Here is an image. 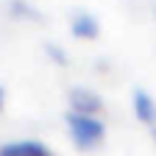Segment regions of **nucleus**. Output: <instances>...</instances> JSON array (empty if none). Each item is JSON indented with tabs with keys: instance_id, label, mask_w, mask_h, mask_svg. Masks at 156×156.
<instances>
[{
	"instance_id": "1",
	"label": "nucleus",
	"mask_w": 156,
	"mask_h": 156,
	"mask_svg": "<svg viewBox=\"0 0 156 156\" xmlns=\"http://www.w3.org/2000/svg\"><path fill=\"white\" fill-rule=\"evenodd\" d=\"M67 128H70V136L78 151H92L103 142L106 136V126L98 120V117H89V114H75V112H67Z\"/></svg>"
},
{
	"instance_id": "2",
	"label": "nucleus",
	"mask_w": 156,
	"mask_h": 156,
	"mask_svg": "<svg viewBox=\"0 0 156 156\" xmlns=\"http://www.w3.org/2000/svg\"><path fill=\"white\" fill-rule=\"evenodd\" d=\"M70 106H73L75 114L98 117V112L103 109V101H101V95H98V92L84 89V87H75V89H70Z\"/></svg>"
},
{
	"instance_id": "3",
	"label": "nucleus",
	"mask_w": 156,
	"mask_h": 156,
	"mask_svg": "<svg viewBox=\"0 0 156 156\" xmlns=\"http://www.w3.org/2000/svg\"><path fill=\"white\" fill-rule=\"evenodd\" d=\"M131 103H134V114H136V120L145 123L148 128L156 126V101L145 92V89H134V98H131Z\"/></svg>"
},
{
	"instance_id": "4",
	"label": "nucleus",
	"mask_w": 156,
	"mask_h": 156,
	"mask_svg": "<svg viewBox=\"0 0 156 156\" xmlns=\"http://www.w3.org/2000/svg\"><path fill=\"white\" fill-rule=\"evenodd\" d=\"M0 156H53V151L42 142L23 140V142H9L0 148Z\"/></svg>"
},
{
	"instance_id": "5",
	"label": "nucleus",
	"mask_w": 156,
	"mask_h": 156,
	"mask_svg": "<svg viewBox=\"0 0 156 156\" xmlns=\"http://www.w3.org/2000/svg\"><path fill=\"white\" fill-rule=\"evenodd\" d=\"M70 28H73V34H75L78 39H95L98 34H101L98 17H95V14H89V11H78V14L73 17Z\"/></svg>"
},
{
	"instance_id": "6",
	"label": "nucleus",
	"mask_w": 156,
	"mask_h": 156,
	"mask_svg": "<svg viewBox=\"0 0 156 156\" xmlns=\"http://www.w3.org/2000/svg\"><path fill=\"white\" fill-rule=\"evenodd\" d=\"M3 103H6V92H3V87H0V109H3Z\"/></svg>"
},
{
	"instance_id": "7",
	"label": "nucleus",
	"mask_w": 156,
	"mask_h": 156,
	"mask_svg": "<svg viewBox=\"0 0 156 156\" xmlns=\"http://www.w3.org/2000/svg\"><path fill=\"white\" fill-rule=\"evenodd\" d=\"M151 136H153V142H156V126H153V128H151Z\"/></svg>"
}]
</instances>
